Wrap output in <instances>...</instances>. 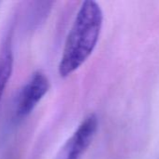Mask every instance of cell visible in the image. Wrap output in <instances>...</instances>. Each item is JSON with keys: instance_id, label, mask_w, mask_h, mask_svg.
<instances>
[{"instance_id": "1", "label": "cell", "mask_w": 159, "mask_h": 159, "mask_svg": "<svg viewBox=\"0 0 159 159\" xmlns=\"http://www.w3.org/2000/svg\"><path fill=\"white\" fill-rule=\"evenodd\" d=\"M103 12L93 0L82 2L65 42L58 65L61 77H67L78 70L93 53L101 33Z\"/></svg>"}, {"instance_id": "2", "label": "cell", "mask_w": 159, "mask_h": 159, "mask_svg": "<svg viewBox=\"0 0 159 159\" xmlns=\"http://www.w3.org/2000/svg\"><path fill=\"white\" fill-rule=\"evenodd\" d=\"M50 89L48 77L42 72H36L22 88L16 102L15 114L18 118L30 115Z\"/></svg>"}, {"instance_id": "3", "label": "cell", "mask_w": 159, "mask_h": 159, "mask_svg": "<svg viewBox=\"0 0 159 159\" xmlns=\"http://www.w3.org/2000/svg\"><path fill=\"white\" fill-rule=\"evenodd\" d=\"M98 120L96 115L86 116L80 124L72 137L68 140L62 159H82L92 143L97 130Z\"/></svg>"}, {"instance_id": "4", "label": "cell", "mask_w": 159, "mask_h": 159, "mask_svg": "<svg viewBox=\"0 0 159 159\" xmlns=\"http://www.w3.org/2000/svg\"><path fill=\"white\" fill-rule=\"evenodd\" d=\"M13 70V52L10 36H7L0 50V102Z\"/></svg>"}]
</instances>
